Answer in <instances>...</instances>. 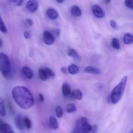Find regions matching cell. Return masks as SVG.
<instances>
[{
  "mask_svg": "<svg viewBox=\"0 0 133 133\" xmlns=\"http://www.w3.org/2000/svg\"><path fill=\"white\" fill-rule=\"evenodd\" d=\"M13 98L17 105L23 109H28L34 103V98L30 90L26 87L17 86L12 90Z\"/></svg>",
  "mask_w": 133,
  "mask_h": 133,
  "instance_id": "obj_1",
  "label": "cell"
},
{
  "mask_svg": "<svg viewBox=\"0 0 133 133\" xmlns=\"http://www.w3.org/2000/svg\"><path fill=\"white\" fill-rule=\"evenodd\" d=\"M127 79V76L124 77L118 84L112 90L110 94V99L113 104H116L121 99L126 87Z\"/></svg>",
  "mask_w": 133,
  "mask_h": 133,
  "instance_id": "obj_2",
  "label": "cell"
},
{
  "mask_svg": "<svg viewBox=\"0 0 133 133\" xmlns=\"http://www.w3.org/2000/svg\"><path fill=\"white\" fill-rule=\"evenodd\" d=\"M92 128L93 126L89 124L86 117H80L76 121L71 133H89Z\"/></svg>",
  "mask_w": 133,
  "mask_h": 133,
  "instance_id": "obj_3",
  "label": "cell"
},
{
  "mask_svg": "<svg viewBox=\"0 0 133 133\" xmlns=\"http://www.w3.org/2000/svg\"><path fill=\"white\" fill-rule=\"evenodd\" d=\"M0 71L6 78L11 75V66L8 56L3 53H0Z\"/></svg>",
  "mask_w": 133,
  "mask_h": 133,
  "instance_id": "obj_4",
  "label": "cell"
},
{
  "mask_svg": "<svg viewBox=\"0 0 133 133\" xmlns=\"http://www.w3.org/2000/svg\"><path fill=\"white\" fill-rule=\"evenodd\" d=\"M43 41L45 44L48 45H52L55 42V38L52 33L48 31L43 32Z\"/></svg>",
  "mask_w": 133,
  "mask_h": 133,
  "instance_id": "obj_5",
  "label": "cell"
},
{
  "mask_svg": "<svg viewBox=\"0 0 133 133\" xmlns=\"http://www.w3.org/2000/svg\"><path fill=\"white\" fill-rule=\"evenodd\" d=\"M23 118L21 114H17L15 118V123L17 128L20 131H23L25 129L23 123Z\"/></svg>",
  "mask_w": 133,
  "mask_h": 133,
  "instance_id": "obj_6",
  "label": "cell"
},
{
  "mask_svg": "<svg viewBox=\"0 0 133 133\" xmlns=\"http://www.w3.org/2000/svg\"><path fill=\"white\" fill-rule=\"evenodd\" d=\"M0 131L2 133H15L11 126L0 121Z\"/></svg>",
  "mask_w": 133,
  "mask_h": 133,
  "instance_id": "obj_7",
  "label": "cell"
},
{
  "mask_svg": "<svg viewBox=\"0 0 133 133\" xmlns=\"http://www.w3.org/2000/svg\"><path fill=\"white\" fill-rule=\"evenodd\" d=\"M38 7V3L35 0L29 1L26 4V8L31 12H35Z\"/></svg>",
  "mask_w": 133,
  "mask_h": 133,
  "instance_id": "obj_8",
  "label": "cell"
},
{
  "mask_svg": "<svg viewBox=\"0 0 133 133\" xmlns=\"http://www.w3.org/2000/svg\"><path fill=\"white\" fill-rule=\"evenodd\" d=\"M92 10L93 14L97 17L102 18L105 16V12L99 6L96 5L92 6Z\"/></svg>",
  "mask_w": 133,
  "mask_h": 133,
  "instance_id": "obj_9",
  "label": "cell"
},
{
  "mask_svg": "<svg viewBox=\"0 0 133 133\" xmlns=\"http://www.w3.org/2000/svg\"><path fill=\"white\" fill-rule=\"evenodd\" d=\"M84 71L88 74L94 75H100L102 74V71L100 69L96 67L88 66L84 69Z\"/></svg>",
  "mask_w": 133,
  "mask_h": 133,
  "instance_id": "obj_10",
  "label": "cell"
},
{
  "mask_svg": "<svg viewBox=\"0 0 133 133\" xmlns=\"http://www.w3.org/2000/svg\"><path fill=\"white\" fill-rule=\"evenodd\" d=\"M70 95L72 98L76 100H81L82 98V92L79 89H75L72 91L71 92Z\"/></svg>",
  "mask_w": 133,
  "mask_h": 133,
  "instance_id": "obj_11",
  "label": "cell"
},
{
  "mask_svg": "<svg viewBox=\"0 0 133 133\" xmlns=\"http://www.w3.org/2000/svg\"><path fill=\"white\" fill-rule=\"evenodd\" d=\"M24 75L28 79H31L34 76V73L32 70L28 66H24L22 68Z\"/></svg>",
  "mask_w": 133,
  "mask_h": 133,
  "instance_id": "obj_12",
  "label": "cell"
},
{
  "mask_svg": "<svg viewBox=\"0 0 133 133\" xmlns=\"http://www.w3.org/2000/svg\"><path fill=\"white\" fill-rule=\"evenodd\" d=\"M68 55L77 61H81V57L76 51L73 49H70L68 51Z\"/></svg>",
  "mask_w": 133,
  "mask_h": 133,
  "instance_id": "obj_13",
  "label": "cell"
},
{
  "mask_svg": "<svg viewBox=\"0 0 133 133\" xmlns=\"http://www.w3.org/2000/svg\"><path fill=\"white\" fill-rule=\"evenodd\" d=\"M49 124L50 127L53 130H56L59 127V124L57 120L52 116H51L50 117Z\"/></svg>",
  "mask_w": 133,
  "mask_h": 133,
  "instance_id": "obj_14",
  "label": "cell"
},
{
  "mask_svg": "<svg viewBox=\"0 0 133 133\" xmlns=\"http://www.w3.org/2000/svg\"><path fill=\"white\" fill-rule=\"evenodd\" d=\"M6 114V104L3 99L0 97V116L4 117Z\"/></svg>",
  "mask_w": 133,
  "mask_h": 133,
  "instance_id": "obj_15",
  "label": "cell"
},
{
  "mask_svg": "<svg viewBox=\"0 0 133 133\" xmlns=\"http://www.w3.org/2000/svg\"><path fill=\"white\" fill-rule=\"evenodd\" d=\"M47 14L48 17L52 19H56L59 15L57 11L52 8H50L47 10Z\"/></svg>",
  "mask_w": 133,
  "mask_h": 133,
  "instance_id": "obj_16",
  "label": "cell"
},
{
  "mask_svg": "<svg viewBox=\"0 0 133 133\" xmlns=\"http://www.w3.org/2000/svg\"><path fill=\"white\" fill-rule=\"evenodd\" d=\"M68 72L71 75L77 74L79 72V69L78 67L75 64H72L70 65L68 68Z\"/></svg>",
  "mask_w": 133,
  "mask_h": 133,
  "instance_id": "obj_17",
  "label": "cell"
},
{
  "mask_svg": "<svg viewBox=\"0 0 133 133\" xmlns=\"http://www.w3.org/2000/svg\"><path fill=\"white\" fill-rule=\"evenodd\" d=\"M62 92L64 96H67L71 93V88L68 84L64 83L62 87Z\"/></svg>",
  "mask_w": 133,
  "mask_h": 133,
  "instance_id": "obj_18",
  "label": "cell"
},
{
  "mask_svg": "<svg viewBox=\"0 0 133 133\" xmlns=\"http://www.w3.org/2000/svg\"><path fill=\"white\" fill-rule=\"evenodd\" d=\"M71 12L73 15L76 17H80L82 15L81 9L77 6H74L72 7Z\"/></svg>",
  "mask_w": 133,
  "mask_h": 133,
  "instance_id": "obj_19",
  "label": "cell"
},
{
  "mask_svg": "<svg viewBox=\"0 0 133 133\" xmlns=\"http://www.w3.org/2000/svg\"><path fill=\"white\" fill-rule=\"evenodd\" d=\"M133 37L132 35L130 34H126L123 37V41L127 45H130L133 42Z\"/></svg>",
  "mask_w": 133,
  "mask_h": 133,
  "instance_id": "obj_20",
  "label": "cell"
},
{
  "mask_svg": "<svg viewBox=\"0 0 133 133\" xmlns=\"http://www.w3.org/2000/svg\"><path fill=\"white\" fill-rule=\"evenodd\" d=\"M23 123L25 128L30 130L32 127V122L31 119L27 117L23 118Z\"/></svg>",
  "mask_w": 133,
  "mask_h": 133,
  "instance_id": "obj_21",
  "label": "cell"
},
{
  "mask_svg": "<svg viewBox=\"0 0 133 133\" xmlns=\"http://www.w3.org/2000/svg\"><path fill=\"white\" fill-rule=\"evenodd\" d=\"M39 75L40 79L43 81H45L49 77L43 68L39 69Z\"/></svg>",
  "mask_w": 133,
  "mask_h": 133,
  "instance_id": "obj_22",
  "label": "cell"
},
{
  "mask_svg": "<svg viewBox=\"0 0 133 133\" xmlns=\"http://www.w3.org/2000/svg\"><path fill=\"white\" fill-rule=\"evenodd\" d=\"M66 110L68 113L74 112L77 110V108L75 105L73 103L68 104L66 106Z\"/></svg>",
  "mask_w": 133,
  "mask_h": 133,
  "instance_id": "obj_23",
  "label": "cell"
},
{
  "mask_svg": "<svg viewBox=\"0 0 133 133\" xmlns=\"http://www.w3.org/2000/svg\"><path fill=\"white\" fill-rule=\"evenodd\" d=\"M0 31L3 33H6L7 32L6 27L1 17V15H0Z\"/></svg>",
  "mask_w": 133,
  "mask_h": 133,
  "instance_id": "obj_24",
  "label": "cell"
},
{
  "mask_svg": "<svg viewBox=\"0 0 133 133\" xmlns=\"http://www.w3.org/2000/svg\"><path fill=\"white\" fill-rule=\"evenodd\" d=\"M56 112L57 116L58 118H61L63 114V109L60 106H57L56 109Z\"/></svg>",
  "mask_w": 133,
  "mask_h": 133,
  "instance_id": "obj_25",
  "label": "cell"
},
{
  "mask_svg": "<svg viewBox=\"0 0 133 133\" xmlns=\"http://www.w3.org/2000/svg\"><path fill=\"white\" fill-rule=\"evenodd\" d=\"M112 45L113 47L116 49H119L120 48L119 42L116 38H114L113 39L112 41Z\"/></svg>",
  "mask_w": 133,
  "mask_h": 133,
  "instance_id": "obj_26",
  "label": "cell"
},
{
  "mask_svg": "<svg viewBox=\"0 0 133 133\" xmlns=\"http://www.w3.org/2000/svg\"><path fill=\"white\" fill-rule=\"evenodd\" d=\"M7 107L11 114H14L15 113V109L14 107V105L10 100L7 101Z\"/></svg>",
  "mask_w": 133,
  "mask_h": 133,
  "instance_id": "obj_27",
  "label": "cell"
},
{
  "mask_svg": "<svg viewBox=\"0 0 133 133\" xmlns=\"http://www.w3.org/2000/svg\"><path fill=\"white\" fill-rule=\"evenodd\" d=\"M43 69L45 70V72H46L48 77H53L55 76V74H54V72L50 68H44Z\"/></svg>",
  "mask_w": 133,
  "mask_h": 133,
  "instance_id": "obj_28",
  "label": "cell"
},
{
  "mask_svg": "<svg viewBox=\"0 0 133 133\" xmlns=\"http://www.w3.org/2000/svg\"><path fill=\"white\" fill-rule=\"evenodd\" d=\"M124 4L129 9L132 10L133 8V3L132 1L131 0H126L124 1Z\"/></svg>",
  "mask_w": 133,
  "mask_h": 133,
  "instance_id": "obj_29",
  "label": "cell"
},
{
  "mask_svg": "<svg viewBox=\"0 0 133 133\" xmlns=\"http://www.w3.org/2000/svg\"><path fill=\"white\" fill-rule=\"evenodd\" d=\"M9 2L12 4L15 5V6H20L22 4L24 1H9Z\"/></svg>",
  "mask_w": 133,
  "mask_h": 133,
  "instance_id": "obj_30",
  "label": "cell"
},
{
  "mask_svg": "<svg viewBox=\"0 0 133 133\" xmlns=\"http://www.w3.org/2000/svg\"><path fill=\"white\" fill-rule=\"evenodd\" d=\"M110 25L111 27L114 29H116L117 27L116 23L114 21H110Z\"/></svg>",
  "mask_w": 133,
  "mask_h": 133,
  "instance_id": "obj_31",
  "label": "cell"
},
{
  "mask_svg": "<svg viewBox=\"0 0 133 133\" xmlns=\"http://www.w3.org/2000/svg\"><path fill=\"white\" fill-rule=\"evenodd\" d=\"M24 36L25 38L27 39H29L31 37V34L30 32L26 31L24 33Z\"/></svg>",
  "mask_w": 133,
  "mask_h": 133,
  "instance_id": "obj_32",
  "label": "cell"
},
{
  "mask_svg": "<svg viewBox=\"0 0 133 133\" xmlns=\"http://www.w3.org/2000/svg\"><path fill=\"white\" fill-rule=\"evenodd\" d=\"M98 131V127L97 125H95L93 126L92 130L89 133H97Z\"/></svg>",
  "mask_w": 133,
  "mask_h": 133,
  "instance_id": "obj_33",
  "label": "cell"
},
{
  "mask_svg": "<svg viewBox=\"0 0 133 133\" xmlns=\"http://www.w3.org/2000/svg\"><path fill=\"white\" fill-rule=\"evenodd\" d=\"M26 22H27L28 24L29 25V26H32L33 25V21H32V20L30 19V18H28V19L26 20Z\"/></svg>",
  "mask_w": 133,
  "mask_h": 133,
  "instance_id": "obj_34",
  "label": "cell"
},
{
  "mask_svg": "<svg viewBox=\"0 0 133 133\" xmlns=\"http://www.w3.org/2000/svg\"><path fill=\"white\" fill-rule=\"evenodd\" d=\"M39 98L40 101L42 102H44V100H45V98H44L43 95L42 93H39Z\"/></svg>",
  "mask_w": 133,
  "mask_h": 133,
  "instance_id": "obj_35",
  "label": "cell"
},
{
  "mask_svg": "<svg viewBox=\"0 0 133 133\" xmlns=\"http://www.w3.org/2000/svg\"><path fill=\"white\" fill-rule=\"evenodd\" d=\"M61 72L63 73L64 74H67V71L66 69L65 68H61Z\"/></svg>",
  "mask_w": 133,
  "mask_h": 133,
  "instance_id": "obj_36",
  "label": "cell"
},
{
  "mask_svg": "<svg viewBox=\"0 0 133 133\" xmlns=\"http://www.w3.org/2000/svg\"><path fill=\"white\" fill-rule=\"evenodd\" d=\"M55 31L56 35L57 36H59V35L60 33V32L59 29H56V30H55V31Z\"/></svg>",
  "mask_w": 133,
  "mask_h": 133,
  "instance_id": "obj_37",
  "label": "cell"
},
{
  "mask_svg": "<svg viewBox=\"0 0 133 133\" xmlns=\"http://www.w3.org/2000/svg\"><path fill=\"white\" fill-rule=\"evenodd\" d=\"M3 45V42L2 39L0 38V48H1Z\"/></svg>",
  "mask_w": 133,
  "mask_h": 133,
  "instance_id": "obj_38",
  "label": "cell"
},
{
  "mask_svg": "<svg viewBox=\"0 0 133 133\" xmlns=\"http://www.w3.org/2000/svg\"><path fill=\"white\" fill-rule=\"evenodd\" d=\"M110 1H109V0H106V1H105V3L106 4H109V3H110Z\"/></svg>",
  "mask_w": 133,
  "mask_h": 133,
  "instance_id": "obj_39",
  "label": "cell"
},
{
  "mask_svg": "<svg viewBox=\"0 0 133 133\" xmlns=\"http://www.w3.org/2000/svg\"><path fill=\"white\" fill-rule=\"evenodd\" d=\"M57 1L58 3H62L64 1H63V0H61V1Z\"/></svg>",
  "mask_w": 133,
  "mask_h": 133,
  "instance_id": "obj_40",
  "label": "cell"
},
{
  "mask_svg": "<svg viewBox=\"0 0 133 133\" xmlns=\"http://www.w3.org/2000/svg\"></svg>",
  "mask_w": 133,
  "mask_h": 133,
  "instance_id": "obj_41",
  "label": "cell"
}]
</instances>
